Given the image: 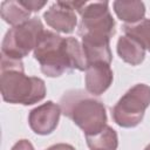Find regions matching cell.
<instances>
[{"label": "cell", "mask_w": 150, "mask_h": 150, "mask_svg": "<svg viewBox=\"0 0 150 150\" xmlns=\"http://www.w3.org/2000/svg\"><path fill=\"white\" fill-rule=\"evenodd\" d=\"M34 57L41 70L49 77H56L70 69L86 70L88 64L82 46L75 38H62L45 30L34 49Z\"/></svg>", "instance_id": "obj_1"}, {"label": "cell", "mask_w": 150, "mask_h": 150, "mask_svg": "<svg viewBox=\"0 0 150 150\" xmlns=\"http://www.w3.org/2000/svg\"><path fill=\"white\" fill-rule=\"evenodd\" d=\"M0 90L2 98L12 104L29 105L46 96L45 82L34 76L25 75L21 60L1 54Z\"/></svg>", "instance_id": "obj_2"}, {"label": "cell", "mask_w": 150, "mask_h": 150, "mask_svg": "<svg viewBox=\"0 0 150 150\" xmlns=\"http://www.w3.org/2000/svg\"><path fill=\"white\" fill-rule=\"evenodd\" d=\"M61 111L70 118L86 136L95 135L107 124V114L103 103L82 90H70L60 101Z\"/></svg>", "instance_id": "obj_3"}, {"label": "cell", "mask_w": 150, "mask_h": 150, "mask_svg": "<svg viewBox=\"0 0 150 150\" xmlns=\"http://www.w3.org/2000/svg\"><path fill=\"white\" fill-rule=\"evenodd\" d=\"M43 26L40 19L32 18L26 22L11 28L2 41L1 54L21 60L38 46L43 35Z\"/></svg>", "instance_id": "obj_4"}, {"label": "cell", "mask_w": 150, "mask_h": 150, "mask_svg": "<svg viewBox=\"0 0 150 150\" xmlns=\"http://www.w3.org/2000/svg\"><path fill=\"white\" fill-rule=\"evenodd\" d=\"M150 105V87L138 83L130 88L112 108L114 121L123 128H132L141 123L145 109Z\"/></svg>", "instance_id": "obj_5"}, {"label": "cell", "mask_w": 150, "mask_h": 150, "mask_svg": "<svg viewBox=\"0 0 150 150\" xmlns=\"http://www.w3.org/2000/svg\"><path fill=\"white\" fill-rule=\"evenodd\" d=\"M80 14L79 34L81 38L110 40L115 34V21L109 12L107 1L87 4Z\"/></svg>", "instance_id": "obj_6"}, {"label": "cell", "mask_w": 150, "mask_h": 150, "mask_svg": "<svg viewBox=\"0 0 150 150\" xmlns=\"http://www.w3.org/2000/svg\"><path fill=\"white\" fill-rule=\"evenodd\" d=\"M60 114L61 108L56 103L48 101L29 112V127L38 135H48L57 127Z\"/></svg>", "instance_id": "obj_7"}, {"label": "cell", "mask_w": 150, "mask_h": 150, "mask_svg": "<svg viewBox=\"0 0 150 150\" xmlns=\"http://www.w3.org/2000/svg\"><path fill=\"white\" fill-rule=\"evenodd\" d=\"M45 21L52 28L61 33H71L76 26L77 18L75 11L67 1H57L43 14Z\"/></svg>", "instance_id": "obj_8"}, {"label": "cell", "mask_w": 150, "mask_h": 150, "mask_svg": "<svg viewBox=\"0 0 150 150\" xmlns=\"http://www.w3.org/2000/svg\"><path fill=\"white\" fill-rule=\"evenodd\" d=\"M112 77V70L109 64H89L86 69V88L91 95H101L110 87Z\"/></svg>", "instance_id": "obj_9"}, {"label": "cell", "mask_w": 150, "mask_h": 150, "mask_svg": "<svg viewBox=\"0 0 150 150\" xmlns=\"http://www.w3.org/2000/svg\"><path fill=\"white\" fill-rule=\"evenodd\" d=\"M82 49L87 60V64L111 62V52L109 47V40L82 38Z\"/></svg>", "instance_id": "obj_10"}, {"label": "cell", "mask_w": 150, "mask_h": 150, "mask_svg": "<svg viewBox=\"0 0 150 150\" xmlns=\"http://www.w3.org/2000/svg\"><path fill=\"white\" fill-rule=\"evenodd\" d=\"M117 53L124 62L131 66H137L144 60L145 48L136 39L124 35L117 41Z\"/></svg>", "instance_id": "obj_11"}, {"label": "cell", "mask_w": 150, "mask_h": 150, "mask_svg": "<svg viewBox=\"0 0 150 150\" xmlns=\"http://www.w3.org/2000/svg\"><path fill=\"white\" fill-rule=\"evenodd\" d=\"M114 11L121 20L127 22V25L143 20L145 14V7L142 1H115Z\"/></svg>", "instance_id": "obj_12"}, {"label": "cell", "mask_w": 150, "mask_h": 150, "mask_svg": "<svg viewBox=\"0 0 150 150\" xmlns=\"http://www.w3.org/2000/svg\"><path fill=\"white\" fill-rule=\"evenodd\" d=\"M1 18L9 25H13L14 27L18 25H21L26 22L29 18L30 11H28L20 1L14 0H7L1 4L0 8Z\"/></svg>", "instance_id": "obj_13"}, {"label": "cell", "mask_w": 150, "mask_h": 150, "mask_svg": "<svg viewBox=\"0 0 150 150\" xmlns=\"http://www.w3.org/2000/svg\"><path fill=\"white\" fill-rule=\"evenodd\" d=\"M86 137L90 150H116L118 145L117 134L109 125H105L97 134Z\"/></svg>", "instance_id": "obj_14"}, {"label": "cell", "mask_w": 150, "mask_h": 150, "mask_svg": "<svg viewBox=\"0 0 150 150\" xmlns=\"http://www.w3.org/2000/svg\"><path fill=\"white\" fill-rule=\"evenodd\" d=\"M123 29L125 35L136 39L145 49L150 52V19H144L131 25H124Z\"/></svg>", "instance_id": "obj_15"}, {"label": "cell", "mask_w": 150, "mask_h": 150, "mask_svg": "<svg viewBox=\"0 0 150 150\" xmlns=\"http://www.w3.org/2000/svg\"><path fill=\"white\" fill-rule=\"evenodd\" d=\"M22 5L30 12H38L39 9H41L47 2L46 1H32V0H28V1H23L21 0Z\"/></svg>", "instance_id": "obj_16"}, {"label": "cell", "mask_w": 150, "mask_h": 150, "mask_svg": "<svg viewBox=\"0 0 150 150\" xmlns=\"http://www.w3.org/2000/svg\"><path fill=\"white\" fill-rule=\"evenodd\" d=\"M12 150H34L32 143L27 139H20L19 142H16L14 144V146L12 148Z\"/></svg>", "instance_id": "obj_17"}, {"label": "cell", "mask_w": 150, "mask_h": 150, "mask_svg": "<svg viewBox=\"0 0 150 150\" xmlns=\"http://www.w3.org/2000/svg\"><path fill=\"white\" fill-rule=\"evenodd\" d=\"M47 150H75L70 144H66V143H59L55 145L49 146Z\"/></svg>", "instance_id": "obj_18"}, {"label": "cell", "mask_w": 150, "mask_h": 150, "mask_svg": "<svg viewBox=\"0 0 150 150\" xmlns=\"http://www.w3.org/2000/svg\"><path fill=\"white\" fill-rule=\"evenodd\" d=\"M144 150H150V144H149V145H148V146H146Z\"/></svg>", "instance_id": "obj_19"}]
</instances>
